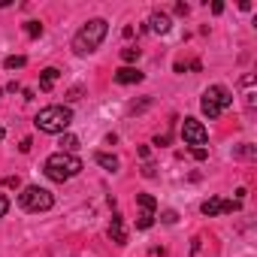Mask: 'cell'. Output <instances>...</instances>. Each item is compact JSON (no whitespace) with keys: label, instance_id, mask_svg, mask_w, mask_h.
<instances>
[{"label":"cell","instance_id":"1","mask_svg":"<svg viewBox=\"0 0 257 257\" xmlns=\"http://www.w3.org/2000/svg\"><path fill=\"white\" fill-rule=\"evenodd\" d=\"M34 124H37V131H43V134H67V127L73 124V109L64 106V103L46 106V109L37 112Z\"/></svg>","mask_w":257,"mask_h":257},{"label":"cell","instance_id":"2","mask_svg":"<svg viewBox=\"0 0 257 257\" xmlns=\"http://www.w3.org/2000/svg\"><path fill=\"white\" fill-rule=\"evenodd\" d=\"M106 31H109V22L106 19H91L88 25L79 28V34L73 37V52L76 55H91L100 49V43L106 40Z\"/></svg>","mask_w":257,"mask_h":257},{"label":"cell","instance_id":"3","mask_svg":"<svg viewBox=\"0 0 257 257\" xmlns=\"http://www.w3.org/2000/svg\"><path fill=\"white\" fill-rule=\"evenodd\" d=\"M46 176L52 179V182H70L73 176H79L82 170H85V164L76 158V155H67V152H55V155H49L46 158Z\"/></svg>","mask_w":257,"mask_h":257},{"label":"cell","instance_id":"4","mask_svg":"<svg viewBox=\"0 0 257 257\" xmlns=\"http://www.w3.org/2000/svg\"><path fill=\"white\" fill-rule=\"evenodd\" d=\"M200 106H203V115H206L209 121H215L224 109L233 106V94H230V88H224V85H212V88L203 91Z\"/></svg>","mask_w":257,"mask_h":257},{"label":"cell","instance_id":"5","mask_svg":"<svg viewBox=\"0 0 257 257\" xmlns=\"http://www.w3.org/2000/svg\"><path fill=\"white\" fill-rule=\"evenodd\" d=\"M19 206H22L25 212H49V209L55 206V197H52L46 188H40V185H28V188H22V194H19Z\"/></svg>","mask_w":257,"mask_h":257},{"label":"cell","instance_id":"6","mask_svg":"<svg viewBox=\"0 0 257 257\" xmlns=\"http://www.w3.org/2000/svg\"><path fill=\"white\" fill-rule=\"evenodd\" d=\"M182 140H185L188 146H194V149H203V146L209 143V131L203 127V121L185 118V121H182Z\"/></svg>","mask_w":257,"mask_h":257},{"label":"cell","instance_id":"7","mask_svg":"<svg viewBox=\"0 0 257 257\" xmlns=\"http://www.w3.org/2000/svg\"><path fill=\"white\" fill-rule=\"evenodd\" d=\"M239 206H242L239 200H221V197H209V200H203L200 212H203V215H209V218H215V215H227V212H236Z\"/></svg>","mask_w":257,"mask_h":257},{"label":"cell","instance_id":"8","mask_svg":"<svg viewBox=\"0 0 257 257\" xmlns=\"http://www.w3.org/2000/svg\"><path fill=\"white\" fill-rule=\"evenodd\" d=\"M170 28H173V19L167 16V13H152V19H149V31L152 34H170Z\"/></svg>","mask_w":257,"mask_h":257},{"label":"cell","instance_id":"9","mask_svg":"<svg viewBox=\"0 0 257 257\" xmlns=\"http://www.w3.org/2000/svg\"><path fill=\"white\" fill-rule=\"evenodd\" d=\"M115 82L118 85H137V82H143V73L137 67H121V70H115Z\"/></svg>","mask_w":257,"mask_h":257},{"label":"cell","instance_id":"10","mask_svg":"<svg viewBox=\"0 0 257 257\" xmlns=\"http://www.w3.org/2000/svg\"><path fill=\"white\" fill-rule=\"evenodd\" d=\"M109 239L112 242H118V245H124L127 242V233H124V218L115 212L112 215V221H109Z\"/></svg>","mask_w":257,"mask_h":257},{"label":"cell","instance_id":"11","mask_svg":"<svg viewBox=\"0 0 257 257\" xmlns=\"http://www.w3.org/2000/svg\"><path fill=\"white\" fill-rule=\"evenodd\" d=\"M58 79H61V70H58V67H46V70L40 73V91H52Z\"/></svg>","mask_w":257,"mask_h":257},{"label":"cell","instance_id":"12","mask_svg":"<svg viewBox=\"0 0 257 257\" xmlns=\"http://www.w3.org/2000/svg\"><path fill=\"white\" fill-rule=\"evenodd\" d=\"M94 161H97V164H100V167H103L106 173H115V170H118V158H115V155L97 152V155H94Z\"/></svg>","mask_w":257,"mask_h":257},{"label":"cell","instance_id":"13","mask_svg":"<svg viewBox=\"0 0 257 257\" xmlns=\"http://www.w3.org/2000/svg\"><path fill=\"white\" fill-rule=\"evenodd\" d=\"M155 224V212H149V209H143L140 215H137V230H149Z\"/></svg>","mask_w":257,"mask_h":257},{"label":"cell","instance_id":"14","mask_svg":"<svg viewBox=\"0 0 257 257\" xmlns=\"http://www.w3.org/2000/svg\"><path fill=\"white\" fill-rule=\"evenodd\" d=\"M61 146H64L61 152H67V155H73V152L79 149V140H76L73 134H61Z\"/></svg>","mask_w":257,"mask_h":257},{"label":"cell","instance_id":"15","mask_svg":"<svg viewBox=\"0 0 257 257\" xmlns=\"http://www.w3.org/2000/svg\"><path fill=\"white\" fill-rule=\"evenodd\" d=\"M137 203H140V209H149V212H158V200H155L152 194H137Z\"/></svg>","mask_w":257,"mask_h":257},{"label":"cell","instance_id":"16","mask_svg":"<svg viewBox=\"0 0 257 257\" xmlns=\"http://www.w3.org/2000/svg\"><path fill=\"white\" fill-rule=\"evenodd\" d=\"M25 64H28V58H25V55H10V58L4 61V67H7V70H22Z\"/></svg>","mask_w":257,"mask_h":257},{"label":"cell","instance_id":"17","mask_svg":"<svg viewBox=\"0 0 257 257\" xmlns=\"http://www.w3.org/2000/svg\"><path fill=\"white\" fill-rule=\"evenodd\" d=\"M121 58H124L127 64H134V61H140V49H137V46H127V49H121Z\"/></svg>","mask_w":257,"mask_h":257},{"label":"cell","instance_id":"18","mask_svg":"<svg viewBox=\"0 0 257 257\" xmlns=\"http://www.w3.org/2000/svg\"><path fill=\"white\" fill-rule=\"evenodd\" d=\"M25 31H28V37H43V25L40 22H25Z\"/></svg>","mask_w":257,"mask_h":257},{"label":"cell","instance_id":"19","mask_svg":"<svg viewBox=\"0 0 257 257\" xmlns=\"http://www.w3.org/2000/svg\"><path fill=\"white\" fill-rule=\"evenodd\" d=\"M233 155H236V158H254L257 149H254V146H239V149H233Z\"/></svg>","mask_w":257,"mask_h":257},{"label":"cell","instance_id":"20","mask_svg":"<svg viewBox=\"0 0 257 257\" xmlns=\"http://www.w3.org/2000/svg\"><path fill=\"white\" fill-rule=\"evenodd\" d=\"M4 188H22V179L19 176H7L4 179Z\"/></svg>","mask_w":257,"mask_h":257},{"label":"cell","instance_id":"21","mask_svg":"<svg viewBox=\"0 0 257 257\" xmlns=\"http://www.w3.org/2000/svg\"><path fill=\"white\" fill-rule=\"evenodd\" d=\"M7 212H10V197H7V194H0V218H4Z\"/></svg>","mask_w":257,"mask_h":257},{"label":"cell","instance_id":"22","mask_svg":"<svg viewBox=\"0 0 257 257\" xmlns=\"http://www.w3.org/2000/svg\"><path fill=\"white\" fill-rule=\"evenodd\" d=\"M191 158H194V161H206L209 152H206V149H191Z\"/></svg>","mask_w":257,"mask_h":257},{"label":"cell","instance_id":"23","mask_svg":"<svg viewBox=\"0 0 257 257\" xmlns=\"http://www.w3.org/2000/svg\"><path fill=\"white\" fill-rule=\"evenodd\" d=\"M176 218H179V215H176L173 209H170V212H164V224H176Z\"/></svg>","mask_w":257,"mask_h":257},{"label":"cell","instance_id":"24","mask_svg":"<svg viewBox=\"0 0 257 257\" xmlns=\"http://www.w3.org/2000/svg\"><path fill=\"white\" fill-rule=\"evenodd\" d=\"M4 91H7V94H16V91H22V85H19V82H10Z\"/></svg>","mask_w":257,"mask_h":257},{"label":"cell","instance_id":"25","mask_svg":"<svg viewBox=\"0 0 257 257\" xmlns=\"http://www.w3.org/2000/svg\"><path fill=\"white\" fill-rule=\"evenodd\" d=\"M31 146H34V143H31V137H25V140H22V146H19V149H22V152H25V155H28V152H31Z\"/></svg>","mask_w":257,"mask_h":257},{"label":"cell","instance_id":"26","mask_svg":"<svg viewBox=\"0 0 257 257\" xmlns=\"http://www.w3.org/2000/svg\"><path fill=\"white\" fill-rule=\"evenodd\" d=\"M188 10H191L188 4H176V13H179V16H188Z\"/></svg>","mask_w":257,"mask_h":257},{"label":"cell","instance_id":"27","mask_svg":"<svg viewBox=\"0 0 257 257\" xmlns=\"http://www.w3.org/2000/svg\"><path fill=\"white\" fill-rule=\"evenodd\" d=\"M143 176H149V179H152V176H155V167H152V164H146V167H143Z\"/></svg>","mask_w":257,"mask_h":257},{"label":"cell","instance_id":"28","mask_svg":"<svg viewBox=\"0 0 257 257\" xmlns=\"http://www.w3.org/2000/svg\"><path fill=\"white\" fill-rule=\"evenodd\" d=\"M4 7H10V0H0V10H4Z\"/></svg>","mask_w":257,"mask_h":257},{"label":"cell","instance_id":"29","mask_svg":"<svg viewBox=\"0 0 257 257\" xmlns=\"http://www.w3.org/2000/svg\"><path fill=\"white\" fill-rule=\"evenodd\" d=\"M4 137H7V131H4V127H0V140H4Z\"/></svg>","mask_w":257,"mask_h":257}]
</instances>
